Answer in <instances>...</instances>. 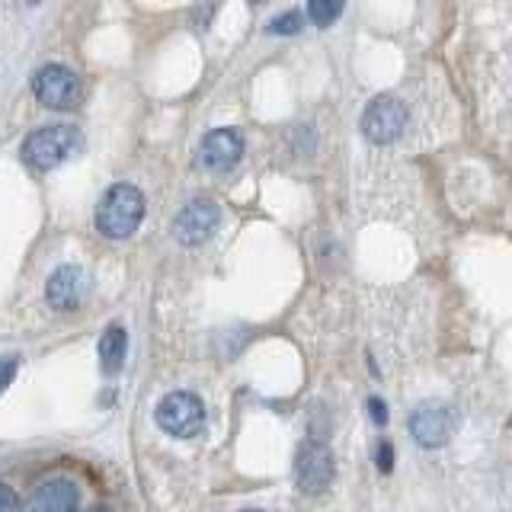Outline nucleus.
I'll use <instances>...</instances> for the list:
<instances>
[{
	"label": "nucleus",
	"instance_id": "obj_8",
	"mask_svg": "<svg viewBox=\"0 0 512 512\" xmlns=\"http://www.w3.org/2000/svg\"><path fill=\"white\" fill-rule=\"evenodd\" d=\"M295 477H298V487L304 493H320L330 487L333 480V455L327 445L320 442H308L298 452L295 461Z\"/></svg>",
	"mask_w": 512,
	"mask_h": 512
},
{
	"label": "nucleus",
	"instance_id": "obj_12",
	"mask_svg": "<svg viewBox=\"0 0 512 512\" xmlns=\"http://www.w3.org/2000/svg\"><path fill=\"white\" fill-rule=\"evenodd\" d=\"M125 349H128V336L122 327H109L100 340V365L106 375H116L122 362H125Z\"/></svg>",
	"mask_w": 512,
	"mask_h": 512
},
{
	"label": "nucleus",
	"instance_id": "obj_7",
	"mask_svg": "<svg viewBox=\"0 0 512 512\" xmlns=\"http://www.w3.org/2000/svg\"><path fill=\"white\" fill-rule=\"evenodd\" d=\"M90 295V276L77 266H61L45 285V298L55 311H77Z\"/></svg>",
	"mask_w": 512,
	"mask_h": 512
},
{
	"label": "nucleus",
	"instance_id": "obj_19",
	"mask_svg": "<svg viewBox=\"0 0 512 512\" xmlns=\"http://www.w3.org/2000/svg\"><path fill=\"white\" fill-rule=\"evenodd\" d=\"M93 512H109V509H93Z\"/></svg>",
	"mask_w": 512,
	"mask_h": 512
},
{
	"label": "nucleus",
	"instance_id": "obj_16",
	"mask_svg": "<svg viewBox=\"0 0 512 512\" xmlns=\"http://www.w3.org/2000/svg\"><path fill=\"white\" fill-rule=\"evenodd\" d=\"M13 375H16V359H0V391H7Z\"/></svg>",
	"mask_w": 512,
	"mask_h": 512
},
{
	"label": "nucleus",
	"instance_id": "obj_5",
	"mask_svg": "<svg viewBox=\"0 0 512 512\" xmlns=\"http://www.w3.org/2000/svg\"><path fill=\"white\" fill-rule=\"evenodd\" d=\"M32 90H36L39 103H45L48 109H74L80 103V96H84V87H80V80L74 71L61 68V64H48L36 74L32 80Z\"/></svg>",
	"mask_w": 512,
	"mask_h": 512
},
{
	"label": "nucleus",
	"instance_id": "obj_3",
	"mask_svg": "<svg viewBox=\"0 0 512 512\" xmlns=\"http://www.w3.org/2000/svg\"><path fill=\"white\" fill-rule=\"evenodd\" d=\"M157 426L173 439H192L205 426V407L196 394L173 391L157 404Z\"/></svg>",
	"mask_w": 512,
	"mask_h": 512
},
{
	"label": "nucleus",
	"instance_id": "obj_13",
	"mask_svg": "<svg viewBox=\"0 0 512 512\" xmlns=\"http://www.w3.org/2000/svg\"><path fill=\"white\" fill-rule=\"evenodd\" d=\"M340 10H343V0H311L308 4V16L317 26H330L336 16H340Z\"/></svg>",
	"mask_w": 512,
	"mask_h": 512
},
{
	"label": "nucleus",
	"instance_id": "obj_17",
	"mask_svg": "<svg viewBox=\"0 0 512 512\" xmlns=\"http://www.w3.org/2000/svg\"><path fill=\"white\" fill-rule=\"evenodd\" d=\"M368 407H372V420L375 423H388V407H384L381 400H368Z\"/></svg>",
	"mask_w": 512,
	"mask_h": 512
},
{
	"label": "nucleus",
	"instance_id": "obj_9",
	"mask_svg": "<svg viewBox=\"0 0 512 512\" xmlns=\"http://www.w3.org/2000/svg\"><path fill=\"white\" fill-rule=\"evenodd\" d=\"M240 154H244V138H240L234 128H215V132H208L202 148H199V164L205 170H215V173H224L231 170Z\"/></svg>",
	"mask_w": 512,
	"mask_h": 512
},
{
	"label": "nucleus",
	"instance_id": "obj_11",
	"mask_svg": "<svg viewBox=\"0 0 512 512\" xmlns=\"http://www.w3.org/2000/svg\"><path fill=\"white\" fill-rule=\"evenodd\" d=\"M80 490L71 480H45L29 500V512H77Z\"/></svg>",
	"mask_w": 512,
	"mask_h": 512
},
{
	"label": "nucleus",
	"instance_id": "obj_2",
	"mask_svg": "<svg viewBox=\"0 0 512 512\" xmlns=\"http://www.w3.org/2000/svg\"><path fill=\"white\" fill-rule=\"evenodd\" d=\"M141 215H144V196L135 186L119 183L106 192L100 208H96V228L112 240H122L138 228Z\"/></svg>",
	"mask_w": 512,
	"mask_h": 512
},
{
	"label": "nucleus",
	"instance_id": "obj_20",
	"mask_svg": "<svg viewBox=\"0 0 512 512\" xmlns=\"http://www.w3.org/2000/svg\"><path fill=\"white\" fill-rule=\"evenodd\" d=\"M244 512H260V509H244Z\"/></svg>",
	"mask_w": 512,
	"mask_h": 512
},
{
	"label": "nucleus",
	"instance_id": "obj_10",
	"mask_svg": "<svg viewBox=\"0 0 512 512\" xmlns=\"http://www.w3.org/2000/svg\"><path fill=\"white\" fill-rule=\"evenodd\" d=\"M410 432L423 448L445 445L448 436H452V413H448L445 407H439V404L416 407L413 416H410Z\"/></svg>",
	"mask_w": 512,
	"mask_h": 512
},
{
	"label": "nucleus",
	"instance_id": "obj_1",
	"mask_svg": "<svg viewBox=\"0 0 512 512\" xmlns=\"http://www.w3.org/2000/svg\"><path fill=\"white\" fill-rule=\"evenodd\" d=\"M80 144H84V135H80L74 125H48L26 138L23 160L32 170L48 173L61 167L64 160H71L80 151Z\"/></svg>",
	"mask_w": 512,
	"mask_h": 512
},
{
	"label": "nucleus",
	"instance_id": "obj_15",
	"mask_svg": "<svg viewBox=\"0 0 512 512\" xmlns=\"http://www.w3.org/2000/svg\"><path fill=\"white\" fill-rule=\"evenodd\" d=\"M0 512H20V500H16V493L4 484H0Z\"/></svg>",
	"mask_w": 512,
	"mask_h": 512
},
{
	"label": "nucleus",
	"instance_id": "obj_14",
	"mask_svg": "<svg viewBox=\"0 0 512 512\" xmlns=\"http://www.w3.org/2000/svg\"><path fill=\"white\" fill-rule=\"evenodd\" d=\"M298 29H301V16L298 13H288L285 20H276L269 26V32H282V36H285V32H298Z\"/></svg>",
	"mask_w": 512,
	"mask_h": 512
},
{
	"label": "nucleus",
	"instance_id": "obj_4",
	"mask_svg": "<svg viewBox=\"0 0 512 512\" xmlns=\"http://www.w3.org/2000/svg\"><path fill=\"white\" fill-rule=\"evenodd\" d=\"M410 112L397 96H375L362 116V132L372 144H394L407 132Z\"/></svg>",
	"mask_w": 512,
	"mask_h": 512
},
{
	"label": "nucleus",
	"instance_id": "obj_18",
	"mask_svg": "<svg viewBox=\"0 0 512 512\" xmlns=\"http://www.w3.org/2000/svg\"><path fill=\"white\" fill-rule=\"evenodd\" d=\"M391 458H394L391 445H381V452H378V464H381V471H391Z\"/></svg>",
	"mask_w": 512,
	"mask_h": 512
},
{
	"label": "nucleus",
	"instance_id": "obj_6",
	"mask_svg": "<svg viewBox=\"0 0 512 512\" xmlns=\"http://www.w3.org/2000/svg\"><path fill=\"white\" fill-rule=\"evenodd\" d=\"M218 221H221L218 205L208 202V199H199L180 212V218H176V224H173V234L183 247H199L215 234Z\"/></svg>",
	"mask_w": 512,
	"mask_h": 512
}]
</instances>
